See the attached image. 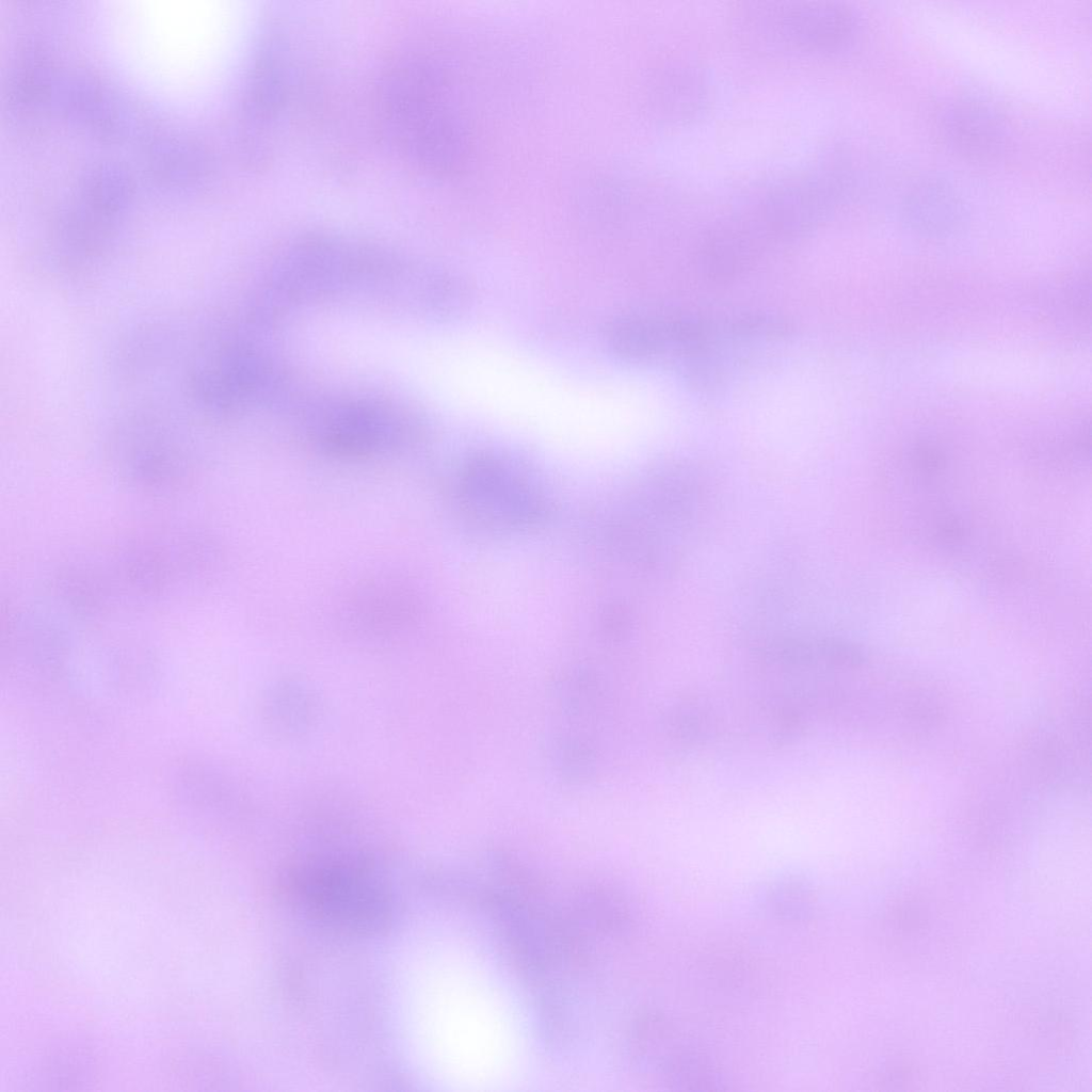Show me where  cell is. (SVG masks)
Wrapping results in <instances>:
<instances>
[{
  "label": "cell",
  "mask_w": 1092,
  "mask_h": 1092,
  "mask_svg": "<svg viewBox=\"0 0 1092 1092\" xmlns=\"http://www.w3.org/2000/svg\"><path fill=\"white\" fill-rule=\"evenodd\" d=\"M903 206L912 223L929 229L950 225L962 210L961 198L954 188L937 178L914 184L905 195Z\"/></svg>",
  "instance_id": "obj_8"
},
{
  "label": "cell",
  "mask_w": 1092,
  "mask_h": 1092,
  "mask_svg": "<svg viewBox=\"0 0 1092 1092\" xmlns=\"http://www.w3.org/2000/svg\"><path fill=\"white\" fill-rule=\"evenodd\" d=\"M284 45L274 39L262 50L251 91L254 116L264 130L273 129L287 108L290 95V65Z\"/></svg>",
  "instance_id": "obj_7"
},
{
  "label": "cell",
  "mask_w": 1092,
  "mask_h": 1092,
  "mask_svg": "<svg viewBox=\"0 0 1092 1092\" xmlns=\"http://www.w3.org/2000/svg\"><path fill=\"white\" fill-rule=\"evenodd\" d=\"M696 332V318L627 316L612 322L607 342L620 357L652 362L669 355L684 356Z\"/></svg>",
  "instance_id": "obj_5"
},
{
  "label": "cell",
  "mask_w": 1092,
  "mask_h": 1092,
  "mask_svg": "<svg viewBox=\"0 0 1092 1092\" xmlns=\"http://www.w3.org/2000/svg\"><path fill=\"white\" fill-rule=\"evenodd\" d=\"M946 143L958 154L973 160H992L1007 145V126L989 106L973 99L958 100L946 107L940 119Z\"/></svg>",
  "instance_id": "obj_6"
},
{
  "label": "cell",
  "mask_w": 1092,
  "mask_h": 1092,
  "mask_svg": "<svg viewBox=\"0 0 1092 1092\" xmlns=\"http://www.w3.org/2000/svg\"><path fill=\"white\" fill-rule=\"evenodd\" d=\"M438 60L421 51L401 54L382 73L374 99L387 145L427 174L454 168L465 147L450 75Z\"/></svg>",
  "instance_id": "obj_1"
},
{
  "label": "cell",
  "mask_w": 1092,
  "mask_h": 1092,
  "mask_svg": "<svg viewBox=\"0 0 1092 1092\" xmlns=\"http://www.w3.org/2000/svg\"><path fill=\"white\" fill-rule=\"evenodd\" d=\"M305 910L339 930H380L388 921V899L374 883L343 871H324L303 879L296 892Z\"/></svg>",
  "instance_id": "obj_3"
},
{
  "label": "cell",
  "mask_w": 1092,
  "mask_h": 1092,
  "mask_svg": "<svg viewBox=\"0 0 1092 1092\" xmlns=\"http://www.w3.org/2000/svg\"><path fill=\"white\" fill-rule=\"evenodd\" d=\"M498 460L478 457L470 462L460 481L463 503L483 515L492 508L491 521L525 523L537 511L530 492L518 483ZM487 517V516H486Z\"/></svg>",
  "instance_id": "obj_4"
},
{
  "label": "cell",
  "mask_w": 1092,
  "mask_h": 1092,
  "mask_svg": "<svg viewBox=\"0 0 1092 1092\" xmlns=\"http://www.w3.org/2000/svg\"><path fill=\"white\" fill-rule=\"evenodd\" d=\"M751 14L760 35L802 52L840 51L852 43L857 30L853 12L836 3H776Z\"/></svg>",
  "instance_id": "obj_2"
}]
</instances>
